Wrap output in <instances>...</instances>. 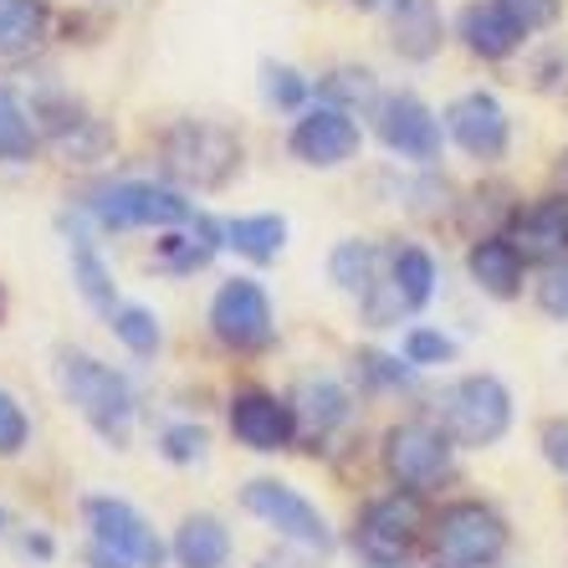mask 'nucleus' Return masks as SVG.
Here are the masks:
<instances>
[{"mask_svg":"<svg viewBox=\"0 0 568 568\" xmlns=\"http://www.w3.org/2000/svg\"><path fill=\"white\" fill-rule=\"evenodd\" d=\"M57 384L62 395L78 405V415L93 425L108 446H123L133 430V389L113 364L82 354V348H62L57 354Z\"/></svg>","mask_w":568,"mask_h":568,"instance_id":"f257e3e1","label":"nucleus"},{"mask_svg":"<svg viewBox=\"0 0 568 568\" xmlns=\"http://www.w3.org/2000/svg\"><path fill=\"white\" fill-rule=\"evenodd\" d=\"M88 564L93 568H164V542L119 497H88Z\"/></svg>","mask_w":568,"mask_h":568,"instance_id":"f03ea898","label":"nucleus"},{"mask_svg":"<svg viewBox=\"0 0 568 568\" xmlns=\"http://www.w3.org/2000/svg\"><path fill=\"white\" fill-rule=\"evenodd\" d=\"M507 517L487 503H450L430 523V548L440 568H491L507 554Z\"/></svg>","mask_w":568,"mask_h":568,"instance_id":"7ed1b4c3","label":"nucleus"},{"mask_svg":"<svg viewBox=\"0 0 568 568\" xmlns=\"http://www.w3.org/2000/svg\"><path fill=\"white\" fill-rule=\"evenodd\" d=\"M241 164V139L221 123H200L185 119L164 133V170L180 180V185L195 190H221Z\"/></svg>","mask_w":568,"mask_h":568,"instance_id":"20e7f679","label":"nucleus"},{"mask_svg":"<svg viewBox=\"0 0 568 568\" xmlns=\"http://www.w3.org/2000/svg\"><path fill=\"white\" fill-rule=\"evenodd\" d=\"M440 420L456 446H497L513 425V395L491 374H466L440 395Z\"/></svg>","mask_w":568,"mask_h":568,"instance_id":"39448f33","label":"nucleus"},{"mask_svg":"<svg viewBox=\"0 0 568 568\" xmlns=\"http://www.w3.org/2000/svg\"><path fill=\"white\" fill-rule=\"evenodd\" d=\"M98 225L108 231H133V225H190L195 211H190L185 195H174L164 185H144V180H123V185H103L88 200Z\"/></svg>","mask_w":568,"mask_h":568,"instance_id":"423d86ee","label":"nucleus"},{"mask_svg":"<svg viewBox=\"0 0 568 568\" xmlns=\"http://www.w3.org/2000/svg\"><path fill=\"white\" fill-rule=\"evenodd\" d=\"M211 328L225 348H236V354H262L272 348L277 338V317H272V303H266L262 282L252 277H231L221 282L211 303Z\"/></svg>","mask_w":568,"mask_h":568,"instance_id":"0eeeda50","label":"nucleus"},{"mask_svg":"<svg viewBox=\"0 0 568 568\" xmlns=\"http://www.w3.org/2000/svg\"><path fill=\"white\" fill-rule=\"evenodd\" d=\"M241 503H246L252 517H262L266 528H277L287 542H297V548H313V554H328L333 548V532L323 523V513L307 503L303 491H292L287 481L262 476V481H252V487L241 491Z\"/></svg>","mask_w":568,"mask_h":568,"instance_id":"6e6552de","label":"nucleus"},{"mask_svg":"<svg viewBox=\"0 0 568 568\" xmlns=\"http://www.w3.org/2000/svg\"><path fill=\"white\" fill-rule=\"evenodd\" d=\"M384 466L405 491H425L436 487L440 476L450 471V436L425 420H405L384 436Z\"/></svg>","mask_w":568,"mask_h":568,"instance_id":"1a4fd4ad","label":"nucleus"},{"mask_svg":"<svg viewBox=\"0 0 568 568\" xmlns=\"http://www.w3.org/2000/svg\"><path fill=\"white\" fill-rule=\"evenodd\" d=\"M287 144H292V154L303 159V164H313V170H338V164H348V159L358 154V123L348 108L317 103L292 123Z\"/></svg>","mask_w":568,"mask_h":568,"instance_id":"9d476101","label":"nucleus"},{"mask_svg":"<svg viewBox=\"0 0 568 568\" xmlns=\"http://www.w3.org/2000/svg\"><path fill=\"white\" fill-rule=\"evenodd\" d=\"M374 129L384 149L399 159H436L440 154V123L415 93H395L374 103Z\"/></svg>","mask_w":568,"mask_h":568,"instance_id":"9b49d317","label":"nucleus"},{"mask_svg":"<svg viewBox=\"0 0 568 568\" xmlns=\"http://www.w3.org/2000/svg\"><path fill=\"white\" fill-rule=\"evenodd\" d=\"M507 241L517 246L523 262H542V266L568 262V200L548 195V200H532V205H517L513 225H507Z\"/></svg>","mask_w":568,"mask_h":568,"instance_id":"f8f14e48","label":"nucleus"},{"mask_svg":"<svg viewBox=\"0 0 568 568\" xmlns=\"http://www.w3.org/2000/svg\"><path fill=\"white\" fill-rule=\"evenodd\" d=\"M420 532V503L415 491H389L364 507L358 517V554L364 558H405V548Z\"/></svg>","mask_w":568,"mask_h":568,"instance_id":"ddd939ff","label":"nucleus"},{"mask_svg":"<svg viewBox=\"0 0 568 568\" xmlns=\"http://www.w3.org/2000/svg\"><path fill=\"white\" fill-rule=\"evenodd\" d=\"M231 436L252 450H287L297 440V410L266 389H241L231 399Z\"/></svg>","mask_w":568,"mask_h":568,"instance_id":"4468645a","label":"nucleus"},{"mask_svg":"<svg viewBox=\"0 0 568 568\" xmlns=\"http://www.w3.org/2000/svg\"><path fill=\"white\" fill-rule=\"evenodd\" d=\"M446 129L471 159H503L507 154V113L491 93H462L446 108Z\"/></svg>","mask_w":568,"mask_h":568,"instance_id":"2eb2a0df","label":"nucleus"},{"mask_svg":"<svg viewBox=\"0 0 568 568\" xmlns=\"http://www.w3.org/2000/svg\"><path fill=\"white\" fill-rule=\"evenodd\" d=\"M462 41L481 57V62H503V57L517 52L523 31H517V21L497 6V0H471L462 11Z\"/></svg>","mask_w":568,"mask_h":568,"instance_id":"dca6fc26","label":"nucleus"},{"mask_svg":"<svg viewBox=\"0 0 568 568\" xmlns=\"http://www.w3.org/2000/svg\"><path fill=\"white\" fill-rule=\"evenodd\" d=\"M389 47L405 62H430L440 52V6L436 0H399L389 16Z\"/></svg>","mask_w":568,"mask_h":568,"instance_id":"f3484780","label":"nucleus"},{"mask_svg":"<svg viewBox=\"0 0 568 568\" xmlns=\"http://www.w3.org/2000/svg\"><path fill=\"white\" fill-rule=\"evenodd\" d=\"M523 256H517V246L507 236H481L466 252V272H471V282L481 292H491V297H517L523 292Z\"/></svg>","mask_w":568,"mask_h":568,"instance_id":"a211bd4d","label":"nucleus"},{"mask_svg":"<svg viewBox=\"0 0 568 568\" xmlns=\"http://www.w3.org/2000/svg\"><path fill=\"white\" fill-rule=\"evenodd\" d=\"M225 558H231V532L221 517L195 513L180 523V532H174V564L180 568H225Z\"/></svg>","mask_w":568,"mask_h":568,"instance_id":"6ab92c4d","label":"nucleus"},{"mask_svg":"<svg viewBox=\"0 0 568 568\" xmlns=\"http://www.w3.org/2000/svg\"><path fill=\"white\" fill-rule=\"evenodd\" d=\"M221 236L231 252L252 256V262H277V252L287 246V221L282 215H236L221 225Z\"/></svg>","mask_w":568,"mask_h":568,"instance_id":"aec40b11","label":"nucleus"},{"mask_svg":"<svg viewBox=\"0 0 568 568\" xmlns=\"http://www.w3.org/2000/svg\"><path fill=\"white\" fill-rule=\"evenodd\" d=\"M47 31V0H0V57L31 52Z\"/></svg>","mask_w":568,"mask_h":568,"instance_id":"412c9836","label":"nucleus"},{"mask_svg":"<svg viewBox=\"0 0 568 568\" xmlns=\"http://www.w3.org/2000/svg\"><path fill=\"white\" fill-rule=\"evenodd\" d=\"M292 410H297V425L328 436L338 420H348V395L333 379H307L303 389H297V399H292Z\"/></svg>","mask_w":568,"mask_h":568,"instance_id":"4be33fe9","label":"nucleus"},{"mask_svg":"<svg viewBox=\"0 0 568 568\" xmlns=\"http://www.w3.org/2000/svg\"><path fill=\"white\" fill-rule=\"evenodd\" d=\"M389 282L399 287V297H405V307H425L430 303V292H436V262H430V252H420V246H399V252H389Z\"/></svg>","mask_w":568,"mask_h":568,"instance_id":"5701e85b","label":"nucleus"},{"mask_svg":"<svg viewBox=\"0 0 568 568\" xmlns=\"http://www.w3.org/2000/svg\"><path fill=\"white\" fill-rule=\"evenodd\" d=\"M328 272L344 292L364 297V292L379 282V246H369V241H344V246L328 256Z\"/></svg>","mask_w":568,"mask_h":568,"instance_id":"b1692460","label":"nucleus"},{"mask_svg":"<svg viewBox=\"0 0 568 568\" xmlns=\"http://www.w3.org/2000/svg\"><path fill=\"white\" fill-rule=\"evenodd\" d=\"M215 236H221V231H215L205 215H195V231L159 241V262L170 266V272H195V266H205L215 256V246H221Z\"/></svg>","mask_w":568,"mask_h":568,"instance_id":"393cba45","label":"nucleus"},{"mask_svg":"<svg viewBox=\"0 0 568 568\" xmlns=\"http://www.w3.org/2000/svg\"><path fill=\"white\" fill-rule=\"evenodd\" d=\"M72 282H78V292L98 307V313L113 317V307H119L113 303V277H108L103 256L93 252V241H82V236H72Z\"/></svg>","mask_w":568,"mask_h":568,"instance_id":"a878e982","label":"nucleus"},{"mask_svg":"<svg viewBox=\"0 0 568 568\" xmlns=\"http://www.w3.org/2000/svg\"><path fill=\"white\" fill-rule=\"evenodd\" d=\"M31 154H37V129L11 88H0V164H21Z\"/></svg>","mask_w":568,"mask_h":568,"instance_id":"bb28decb","label":"nucleus"},{"mask_svg":"<svg viewBox=\"0 0 568 568\" xmlns=\"http://www.w3.org/2000/svg\"><path fill=\"white\" fill-rule=\"evenodd\" d=\"M108 323H113V333H119V338L133 348V354H144V358L154 354L159 338H164V333H159V317L149 313V307H139V303L113 307V317H108Z\"/></svg>","mask_w":568,"mask_h":568,"instance_id":"cd10ccee","label":"nucleus"},{"mask_svg":"<svg viewBox=\"0 0 568 568\" xmlns=\"http://www.w3.org/2000/svg\"><path fill=\"white\" fill-rule=\"evenodd\" d=\"M323 98H328L333 108H348V113H354L358 103H374V78L364 67H338V72L323 78Z\"/></svg>","mask_w":568,"mask_h":568,"instance_id":"c85d7f7f","label":"nucleus"},{"mask_svg":"<svg viewBox=\"0 0 568 568\" xmlns=\"http://www.w3.org/2000/svg\"><path fill=\"white\" fill-rule=\"evenodd\" d=\"M446 358H456V344H450L446 333L415 328L410 338H405V364H415V369H430V364H446Z\"/></svg>","mask_w":568,"mask_h":568,"instance_id":"c756f323","label":"nucleus"},{"mask_svg":"<svg viewBox=\"0 0 568 568\" xmlns=\"http://www.w3.org/2000/svg\"><path fill=\"white\" fill-rule=\"evenodd\" d=\"M262 93L266 103H277V108H297L307 98V82L292 72V67H277V62H266L262 67Z\"/></svg>","mask_w":568,"mask_h":568,"instance_id":"7c9ffc66","label":"nucleus"},{"mask_svg":"<svg viewBox=\"0 0 568 568\" xmlns=\"http://www.w3.org/2000/svg\"><path fill=\"white\" fill-rule=\"evenodd\" d=\"M497 6L513 16L523 37H528V31H548L558 21V11H564V0H497Z\"/></svg>","mask_w":568,"mask_h":568,"instance_id":"2f4dec72","label":"nucleus"},{"mask_svg":"<svg viewBox=\"0 0 568 568\" xmlns=\"http://www.w3.org/2000/svg\"><path fill=\"white\" fill-rule=\"evenodd\" d=\"M159 450H164V456H170V462H200V456H205V430H200V425H170V430H164V436H159Z\"/></svg>","mask_w":568,"mask_h":568,"instance_id":"473e14b6","label":"nucleus"},{"mask_svg":"<svg viewBox=\"0 0 568 568\" xmlns=\"http://www.w3.org/2000/svg\"><path fill=\"white\" fill-rule=\"evenodd\" d=\"M27 436H31V425L21 415V405L0 389V456H16V450L27 446Z\"/></svg>","mask_w":568,"mask_h":568,"instance_id":"72a5a7b5","label":"nucleus"},{"mask_svg":"<svg viewBox=\"0 0 568 568\" xmlns=\"http://www.w3.org/2000/svg\"><path fill=\"white\" fill-rule=\"evenodd\" d=\"M538 307L548 317H564L568 323V262L548 266V277L538 282Z\"/></svg>","mask_w":568,"mask_h":568,"instance_id":"f704fd0d","label":"nucleus"},{"mask_svg":"<svg viewBox=\"0 0 568 568\" xmlns=\"http://www.w3.org/2000/svg\"><path fill=\"white\" fill-rule=\"evenodd\" d=\"M358 369L369 374L374 384H405V379H410V369H399L395 358H384V354H364V358H358Z\"/></svg>","mask_w":568,"mask_h":568,"instance_id":"c9c22d12","label":"nucleus"},{"mask_svg":"<svg viewBox=\"0 0 568 568\" xmlns=\"http://www.w3.org/2000/svg\"><path fill=\"white\" fill-rule=\"evenodd\" d=\"M542 450H548V462H554L558 471L568 476V420H564V425H548V430H542Z\"/></svg>","mask_w":568,"mask_h":568,"instance_id":"e433bc0d","label":"nucleus"},{"mask_svg":"<svg viewBox=\"0 0 568 568\" xmlns=\"http://www.w3.org/2000/svg\"><path fill=\"white\" fill-rule=\"evenodd\" d=\"M354 6H358V11H395L399 0H354Z\"/></svg>","mask_w":568,"mask_h":568,"instance_id":"4c0bfd02","label":"nucleus"},{"mask_svg":"<svg viewBox=\"0 0 568 568\" xmlns=\"http://www.w3.org/2000/svg\"><path fill=\"white\" fill-rule=\"evenodd\" d=\"M558 185H564V200H568V154L558 159Z\"/></svg>","mask_w":568,"mask_h":568,"instance_id":"58836bf2","label":"nucleus"}]
</instances>
